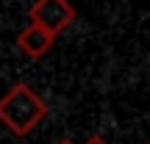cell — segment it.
<instances>
[{"label":"cell","instance_id":"cell-5","mask_svg":"<svg viewBox=\"0 0 150 144\" xmlns=\"http://www.w3.org/2000/svg\"><path fill=\"white\" fill-rule=\"evenodd\" d=\"M59 144H72V141H70V139H64V141H59Z\"/></svg>","mask_w":150,"mask_h":144},{"label":"cell","instance_id":"cell-3","mask_svg":"<svg viewBox=\"0 0 150 144\" xmlns=\"http://www.w3.org/2000/svg\"><path fill=\"white\" fill-rule=\"evenodd\" d=\"M53 42L56 39L50 36L47 31H42L39 25H33V22L17 33V47H20V53L28 55L31 61H39L42 55H47V50L53 47Z\"/></svg>","mask_w":150,"mask_h":144},{"label":"cell","instance_id":"cell-1","mask_svg":"<svg viewBox=\"0 0 150 144\" xmlns=\"http://www.w3.org/2000/svg\"><path fill=\"white\" fill-rule=\"evenodd\" d=\"M47 103L36 94L28 83H14L3 97H0V122L14 136H28L45 117H47Z\"/></svg>","mask_w":150,"mask_h":144},{"label":"cell","instance_id":"cell-4","mask_svg":"<svg viewBox=\"0 0 150 144\" xmlns=\"http://www.w3.org/2000/svg\"><path fill=\"white\" fill-rule=\"evenodd\" d=\"M83 144H108V141H106V139H100V136H89Z\"/></svg>","mask_w":150,"mask_h":144},{"label":"cell","instance_id":"cell-2","mask_svg":"<svg viewBox=\"0 0 150 144\" xmlns=\"http://www.w3.org/2000/svg\"><path fill=\"white\" fill-rule=\"evenodd\" d=\"M75 6L70 0H36L28 8V20L33 25H39L42 31H47L50 36H59L75 22Z\"/></svg>","mask_w":150,"mask_h":144}]
</instances>
